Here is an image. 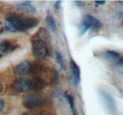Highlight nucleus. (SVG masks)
Listing matches in <instances>:
<instances>
[{"label": "nucleus", "mask_w": 123, "mask_h": 115, "mask_svg": "<svg viewBox=\"0 0 123 115\" xmlns=\"http://www.w3.org/2000/svg\"><path fill=\"white\" fill-rule=\"evenodd\" d=\"M81 35L84 34L90 28H98L101 26L100 22L91 15H86L84 16L82 22Z\"/></svg>", "instance_id": "obj_5"}, {"label": "nucleus", "mask_w": 123, "mask_h": 115, "mask_svg": "<svg viewBox=\"0 0 123 115\" xmlns=\"http://www.w3.org/2000/svg\"><path fill=\"white\" fill-rule=\"evenodd\" d=\"M32 54L35 58L42 59L44 58L48 53V47L46 43L42 40H37L32 43Z\"/></svg>", "instance_id": "obj_2"}, {"label": "nucleus", "mask_w": 123, "mask_h": 115, "mask_svg": "<svg viewBox=\"0 0 123 115\" xmlns=\"http://www.w3.org/2000/svg\"><path fill=\"white\" fill-rule=\"evenodd\" d=\"M18 46L12 40L4 39L0 41V53H8L18 49Z\"/></svg>", "instance_id": "obj_7"}, {"label": "nucleus", "mask_w": 123, "mask_h": 115, "mask_svg": "<svg viewBox=\"0 0 123 115\" xmlns=\"http://www.w3.org/2000/svg\"><path fill=\"white\" fill-rule=\"evenodd\" d=\"M70 70L72 83L73 85L76 86L80 81V70L79 66L73 59L70 60Z\"/></svg>", "instance_id": "obj_8"}, {"label": "nucleus", "mask_w": 123, "mask_h": 115, "mask_svg": "<svg viewBox=\"0 0 123 115\" xmlns=\"http://www.w3.org/2000/svg\"><path fill=\"white\" fill-rule=\"evenodd\" d=\"M5 108V103L3 99H0V113L4 110Z\"/></svg>", "instance_id": "obj_17"}, {"label": "nucleus", "mask_w": 123, "mask_h": 115, "mask_svg": "<svg viewBox=\"0 0 123 115\" xmlns=\"http://www.w3.org/2000/svg\"><path fill=\"white\" fill-rule=\"evenodd\" d=\"M2 57V54L0 53V59H1Z\"/></svg>", "instance_id": "obj_23"}, {"label": "nucleus", "mask_w": 123, "mask_h": 115, "mask_svg": "<svg viewBox=\"0 0 123 115\" xmlns=\"http://www.w3.org/2000/svg\"><path fill=\"white\" fill-rule=\"evenodd\" d=\"M106 54L107 58L113 61H115L117 62L118 59L120 58V54L117 52L114 51V50H107L106 52Z\"/></svg>", "instance_id": "obj_14"}, {"label": "nucleus", "mask_w": 123, "mask_h": 115, "mask_svg": "<svg viewBox=\"0 0 123 115\" xmlns=\"http://www.w3.org/2000/svg\"><path fill=\"white\" fill-rule=\"evenodd\" d=\"M56 59L58 64L60 65V67H61V69H65V65H64V59L62 56L61 54L59 52H56Z\"/></svg>", "instance_id": "obj_15"}, {"label": "nucleus", "mask_w": 123, "mask_h": 115, "mask_svg": "<svg viewBox=\"0 0 123 115\" xmlns=\"http://www.w3.org/2000/svg\"><path fill=\"white\" fill-rule=\"evenodd\" d=\"M23 104L28 109H34L40 107L42 105L40 97L36 94H28L23 98Z\"/></svg>", "instance_id": "obj_4"}, {"label": "nucleus", "mask_w": 123, "mask_h": 115, "mask_svg": "<svg viewBox=\"0 0 123 115\" xmlns=\"http://www.w3.org/2000/svg\"><path fill=\"white\" fill-rule=\"evenodd\" d=\"M61 1H58L55 2V5H54V8L55 10H58L60 8V6H61Z\"/></svg>", "instance_id": "obj_18"}, {"label": "nucleus", "mask_w": 123, "mask_h": 115, "mask_svg": "<svg viewBox=\"0 0 123 115\" xmlns=\"http://www.w3.org/2000/svg\"><path fill=\"white\" fill-rule=\"evenodd\" d=\"M73 115H76V113H75V112H74V113H73Z\"/></svg>", "instance_id": "obj_24"}, {"label": "nucleus", "mask_w": 123, "mask_h": 115, "mask_svg": "<svg viewBox=\"0 0 123 115\" xmlns=\"http://www.w3.org/2000/svg\"><path fill=\"white\" fill-rule=\"evenodd\" d=\"M16 6L18 8H20L23 10H25L26 12H31V13L36 12V8H34V7H33L32 5L29 4L28 2H24L22 3L19 4Z\"/></svg>", "instance_id": "obj_13"}, {"label": "nucleus", "mask_w": 123, "mask_h": 115, "mask_svg": "<svg viewBox=\"0 0 123 115\" xmlns=\"http://www.w3.org/2000/svg\"><path fill=\"white\" fill-rule=\"evenodd\" d=\"M2 89H3V86H2V83H1L0 82V93H1V92H2Z\"/></svg>", "instance_id": "obj_22"}, {"label": "nucleus", "mask_w": 123, "mask_h": 115, "mask_svg": "<svg viewBox=\"0 0 123 115\" xmlns=\"http://www.w3.org/2000/svg\"><path fill=\"white\" fill-rule=\"evenodd\" d=\"M46 22L48 25V27L52 32H55L56 30V23H55L54 18L50 13H48L46 17Z\"/></svg>", "instance_id": "obj_12"}, {"label": "nucleus", "mask_w": 123, "mask_h": 115, "mask_svg": "<svg viewBox=\"0 0 123 115\" xmlns=\"http://www.w3.org/2000/svg\"><path fill=\"white\" fill-rule=\"evenodd\" d=\"M11 86L15 92L23 93L30 89L31 80L26 77L18 78L12 82Z\"/></svg>", "instance_id": "obj_3"}, {"label": "nucleus", "mask_w": 123, "mask_h": 115, "mask_svg": "<svg viewBox=\"0 0 123 115\" xmlns=\"http://www.w3.org/2000/svg\"><path fill=\"white\" fill-rule=\"evenodd\" d=\"M64 97L65 98H66V99L67 100V101H68L71 109L73 110V108H74V101H73V97H72V95L67 92H64Z\"/></svg>", "instance_id": "obj_16"}, {"label": "nucleus", "mask_w": 123, "mask_h": 115, "mask_svg": "<svg viewBox=\"0 0 123 115\" xmlns=\"http://www.w3.org/2000/svg\"><path fill=\"white\" fill-rule=\"evenodd\" d=\"M117 63L118 65L119 66H121V67H123V56L122 57H120L118 59V60L117 62Z\"/></svg>", "instance_id": "obj_19"}, {"label": "nucleus", "mask_w": 123, "mask_h": 115, "mask_svg": "<svg viewBox=\"0 0 123 115\" xmlns=\"http://www.w3.org/2000/svg\"><path fill=\"white\" fill-rule=\"evenodd\" d=\"M20 115H36V114L33 113L31 112H28V111H26V112H24L21 114Z\"/></svg>", "instance_id": "obj_21"}, {"label": "nucleus", "mask_w": 123, "mask_h": 115, "mask_svg": "<svg viewBox=\"0 0 123 115\" xmlns=\"http://www.w3.org/2000/svg\"><path fill=\"white\" fill-rule=\"evenodd\" d=\"M101 94L103 97V101H105L107 107L109 109V111H111V112L115 111L116 109H115V104L114 98L111 97V95L104 91L101 92Z\"/></svg>", "instance_id": "obj_10"}, {"label": "nucleus", "mask_w": 123, "mask_h": 115, "mask_svg": "<svg viewBox=\"0 0 123 115\" xmlns=\"http://www.w3.org/2000/svg\"><path fill=\"white\" fill-rule=\"evenodd\" d=\"M39 20L38 19L35 17H24V31L31 29L36 27L38 25Z\"/></svg>", "instance_id": "obj_11"}, {"label": "nucleus", "mask_w": 123, "mask_h": 115, "mask_svg": "<svg viewBox=\"0 0 123 115\" xmlns=\"http://www.w3.org/2000/svg\"><path fill=\"white\" fill-rule=\"evenodd\" d=\"M24 17L18 14L10 16L5 20V28L7 31L11 32H16L24 31Z\"/></svg>", "instance_id": "obj_1"}, {"label": "nucleus", "mask_w": 123, "mask_h": 115, "mask_svg": "<svg viewBox=\"0 0 123 115\" xmlns=\"http://www.w3.org/2000/svg\"><path fill=\"white\" fill-rule=\"evenodd\" d=\"M47 86V83L42 78L36 77L31 80L30 90L33 91H40L44 89Z\"/></svg>", "instance_id": "obj_9"}, {"label": "nucleus", "mask_w": 123, "mask_h": 115, "mask_svg": "<svg viewBox=\"0 0 123 115\" xmlns=\"http://www.w3.org/2000/svg\"><path fill=\"white\" fill-rule=\"evenodd\" d=\"M32 69V65L30 61H24L19 63L13 68L14 74L19 76L25 75L31 72Z\"/></svg>", "instance_id": "obj_6"}, {"label": "nucleus", "mask_w": 123, "mask_h": 115, "mask_svg": "<svg viewBox=\"0 0 123 115\" xmlns=\"http://www.w3.org/2000/svg\"><path fill=\"white\" fill-rule=\"evenodd\" d=\"M95 3L96 4H97L98 6H103L106 3V1H96Z\"/></svg>", "instance_id": "obj_20"}]
</instances>
